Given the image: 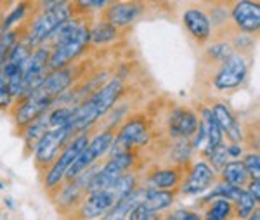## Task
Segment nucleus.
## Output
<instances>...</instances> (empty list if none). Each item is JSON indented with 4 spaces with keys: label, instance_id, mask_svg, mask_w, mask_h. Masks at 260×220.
<instances>
[{
    "label": "nucleus",
    "instance_id": "nucleus-1",
    "mask_svg": "<svg viewBox=\"0 0 260 220\" xmlns=\"http://www.w3.org/2000/svg\"><path fill=\"white\" fill-rule=\"evenodd\" d=\"M71 83V71L70 70H56L49 73L42 80L39 87H35L31 92H28L23 97V103L19 104L18 111L14 115V120L18 127H26L37 118L45 115V111L50 108V104L59 97Z\"/></svg>",
    "mask_w": 260,
    "mask_h": 220
},
{
    "label": "nucleus",
    "instance_id": "nucleus-2",
    "mask_svg": "<svg viewBox=\"0 0 260 220\" xmlns=\"http://www.w3.org/2000/svg\"><path fill=\"white\" fill-rule=\"evenodd\" d=\"M123 92V83L120 78L111 80L110 83H106L101 90L95 92L90 99H87L85 103L80 104L78 108L73 109V115L70 118V127L75 132H82L87 127H90L98 118L104 116L111 109V106L116 103V99Z\"/></svg>",
    "mask_w": 260,
    "mask_h": 220
},
{
    "label": "nucleus",
    "instance_id": "nucleus-3",
    "mask_svg": "<svg viewBox=\"0 0 260 220\" xmlns=\"http://www.w3.org/2000/svg\"><path fill=\"white\" fill-rule=\"evenodd\" d=\"M136 191V177L134 175H121L118 180H115L110 187L104 191L94 193L89 196V200L82 205L80 215L82 218L92 220L101 215H106L111 208H115L120 201L127 198Z\"/></svg>",
    "mask_w": 260,
    "mask_h": 220
},
{
    "label": "nucleus",
    "instance_id": "nucleus-4",
    "mask_svg": "<svg viewBox=\"0 0 260 220\" xmlns=\"http://www.w3.org/2000/svg\"><path fill=\"white\" fill-rule=\"evenodd\" d=\"M70 4L68 2H49L45 4V11L40 14V18L35 21L31 28V33L28 37L26 44L28 47H39L49 39V35L54 32L59 24L70 19Z\"/></svg>",
    "mask_w": 260,
    "mask_h": 220
},
{
    "label": "nucleus",
    "instance_id": "nucleus-5",
    "mask_svg": "<svg viewBox=\"0 0 260 220\" xmlns=\"http://www.w3.org/2000/svg\"><path fill=\"white\" fill-rule=\"evenodd\" d=\"M90 42V29L80 24L73 35H70L66 40L57 44L49 56V68L52 71L62 70L70 61H73Z\"/></svg>",
    "mask_w": 260,
    "mask_h": 220
},
{
    "label": "nucleus",
    "instance_id": "nucleus-6",
    "mask_svg": "<svg viewBox=\"0 0 260 220\" xmlns=\"http://www.w3.org/2000/svg\"><path fill=\"white\" fill-rule=\"evenodd\" d=\"M113 139H115V134L110 132V130L95 135V139H92L85 146V149L77 156V160H75L73 165L70 167V170L66 172V177H68V179H77V175H80L83 170H87L95 160L101 158L104 153H108Z\"/></svg>",
    "mask_w": 260,
    "mask_h": 220
},
{
    "label": "nucleus",
    "instance_id": "nucleus-7",
    "mask_svg": "<svg viewBox=\"0 0 260 220\" xmlns=\"http://www.w3.org/2000/svg\"><path fill=\"white\" fill-rule=\"evenodd\" d=\"M49 56L50 52L47 49H37L30 54V57L23 65V75H21V96H26L35 87H39L42 80L47 77L49 68Z\"/></svg>",
    "mask_w": 260,
    "mask_h": 220
},
{
    "label": "nucleus",
    "instance_id": "nucleus-8",
    "mask_svg": "<svg viewBox=\"0 0 260 220\" xmlns=\"http://www.w3.org/2000/svg\"><path fill=\"white\" fill-rule=\"evenodd\" d=\"M132 163H134V156L130 153L113 156L110 162L104 165L103 170L92 177V180L89 182V185H87V191H89V194L104 191L106 187H110L113 182L118 180L120 177L123 175V172L132 167Z\"/></svg>",
    "mask_w": 260,
    "mask_h": 220
},
{
    "label": "nucleus",
    "instance_id": "nucleus-9",
    "mask_svg": "<svg viewBox=\"0 0 260 220\" xmlns=\"http://www.w3.org/2000/svg\"><path fill=\"white\" fill-rule=\"evenodd\" d=\"M149 139L148 129L142 120H132L128 123L123 125V129L120 130L118 135L113 139L110 149L111 156H120V154H128V151L134 146H142Z\"/></svg>",
    "mask_w": 260,
    "mask_h": 220
},
{
    "label": "nucleus",
    "instance_id": "nucleus-10",
    "mask_svg": "<svg viewBox=\"0 0 260 220\" xmlns=\"http://www.w3.org/2000/svg\"><path fill=\"white\" fill-rule=\"evenodd\" d=\"M71 135H73V130H71L70 123L47 130L35 146V162L39 165H47L49 162H52V158L64 146V142Z\"/></svg>",
    "mask_w": 260,
    "mask_h": 220
},
{
    "label": "nucleus",
    "instance_id": "nucleus-11",
    "mask_svg": "<svg viewBox=\"0 0 260 220\" xmlns=\"http://www.w3.org/2000/svg\"><path fill=\"white\" fill-rule=\"evenodd\" d=\"M89 144V137L87 135H78L73 142L62 151L61 158L52 165V168L49 170V173L45 175V185L47 187H54L62 180V177L66 175V172L70 170V167L73 165V162L77 160V156L85 149V146Z\"/></svg>",
    "mask_w": 260,
    "mask_h": 220
},
{
    "label": "nucleus",
    "instance_id": "nucleus-12",
    "mask_svg": "<svg viewBox=\"0 0 260 220\" xmlns=\"http://www.w3.org/2000/svg\"><path fill=\"white\" fill-rule=\"evenodd\" d=\"M246 73H248V68H246L245 59L238 54H231L229 57L224 59L213 83L219 90H228V88L241 85L246 78Z\"/></svg>",
    "mask_w": 260,
    "mask_h": 220
},
{
    "label": "nucleus",
    "instance_id": "nucleus-13",
    "mask_svg": "<svg viewBox=\"0 0 260 220\" xmlns=\"http://www.w3.org/2000/svg\"><path fill=\"white\" fill-rule=\"evenodd\" d=\"M222 142V130L217 125L215 118L212 115V109H201V123L198 127V139L194 141V147H205L207 151L215 149Z\"/></svg>",
    "mask_w": 260,
    "mask_h": 220
},
{
    "label": "nucleus",
    "instance_id": "nucleus-14",
    "mask_svg": "<svg viewBox=\"0 0 260 220\" xmlns=\"http://www.w3.org/2000/svg\"><path fill=\"white\" fill-rule=\"evenodd\" d=\"M213 179H215V173H213V168L208 163L200 162L192 167V170L187 175L186 184L182 185V193L184 194H201L205 193L208 187L213 184Z\"/></svg>",
    "mask_w": 260,
    "mask_h": 220
},
{
    "label": "nucleus",
    "instance_id": "nucleus-15",
    "mask_svg": "<svg viewBox=\"0 0 260 220\" xmlns=\"http://www.w3.org/2000/svg\"><path fill=\"white\" fill-rule=\"evenodd\" d=\"M233 19L238 28L253 33L260 28V9L257 2H238L233 9Z\"/></svg>",
    "mask_w": 260,
    "mask_h": 220
},
{
    "label": "nucleus",
    "instance_id": "nucleus-16",
    "mask_svg": "<svg viewBox=\"0 0 260 220\" xmlns=\"http://www.w3.org/2000/svg\"><path fill=\"white\" fill-rule=\"evenodd\" d=\"M198 118L187 109H175L170 116V134L174 137H191L198 130Z\"/></svg>",
    "mask_w": 260,
    "mask_h": 220
},
{
    "label": "nucleus",
    "instance_id": "nucleus-17",
    "mask_svg": "<svg viewBox=\"0 0 260 220\" xmlns=\"http://www.w3.org/2000/svg\"><path fill=\"white\" fill-rule=\"evenodd\" d=\"M184 24H186L189 33L198 42H207L210 39V33H212L210 19L205 16L203 11H200V9L186 11L184 12Z\"/></svg>",
    "mask_w": 260,
    "mask_h": 220
},
{
    "label": "nucleus",
    "instance_id": "nucleus-18",
    "mask_svg": "<svg viewBox=\"0 0 260 220\" xmlns=\"http://www.w3.org/2000/svg\"><path fill=\"white\" fill-rule=\"evenodd\" d=\"M212 115L215 118L217 125L220 127L222 132L228 134V137L231 139L233 142H238L241 141V127L240 123L236 121V118L231 113V109L228 108L225 104H215L212 108Z\"/></svg>",
    "mask_w": 260,
    "mask_h": 220
},
{
    "label": "nucleus",
    "instance_id": "nucleus-19",
    "mask_svg": "<svg viewBox=\"0 0 260 220\" xmlns=\"http://www.w3.org/2000/svg\"><path fill=\"white\" fill-rule=\"evenodd\" d=\"M141 12V7L136 4H115L106 11V23H110L111 26H127L137 18V14Z\"/></svg>",
    "mask_w": 260,
    "mask_h": 220
},
{
    "label": "nucleus",
    "instance_id": "nucleus-20",
    "mask_svg": "<svg viewBox=\"0 0 260 220\" xmlns=\"http://www.w3.org/2000/svg\"><path fill=\"white\" fill-rule=\"evenodd\" d=\"M174 203V194L170 191H156V189H146L144 200L141 201L142 208H146L149 213H158L161 210H167Z\"/></svg>",
    "mask_w": 260,
    "mask_h": 220
},
{
    "label": "nucleus",
    "instance_id": "nucleus-21",
    "mask_svg": "<svg viewBox=\"0 0 260 220\" xmlns=\"http://www.w3.org/2000/svg\"><path fill=\"white\" fill-rule=\"evenodd\" d=\"M144 194H146V189H142V191H134L127 200L120 201L115 208H111L108 211V213L104 215V220H127L130 211L144 200Z\"/></svg>",
    "mask_w": 260,
    "mask_h": 220
},
{
    "label": "nucleus",
    "instance_id": "nucleus-22",
    "mask_svg": "<svg viewBox=\"0 0 260 220\" xmlns=\"http://www.w3.org/2000/svg\"><path fill=\"white\" fill-rule=\"evenodd\" d=\"M222 177H224V182L229 185H234V187H243V185L248 182V173H246L245 167H243L241 162H229L222 168Z\"/></svg>",
    "mask_w": 260,
    "mask_h": 220
},
{
    "label": "nucleus",
    "instance_id": "nucleus-23",
    "mask_svg": "<svg viewBox=\"0 0 260 220\" xmlns=\"http://www.w3.org/2000/svg\"><path fill=\"white\" fill-rule=\"evenodd\" d=\"M47 130H49L47 115H42V116L37 118L35 121H31L30 125L24 127V139H26V144L31 147H35Z\"/></svg>",
    "mask_w": 260,
    "mask_h": 220
},
{
    "label": "nucleus",
    "instance_id": "nucleus-24",
    "mask_svg": "<svg viewBox=\"0 0 260 220\" xmlns=\"http://www.w3.org/2000/svg\"><path fill=\"white\" fill-rule=\"evenodd\" d=\"M180 177L175 170H160L151 175V184L158 189H174Z\"/></svg>",
    "mask_w": 260,
    "mask_h": 220
},
{
    "label": "nucleus",
    "instance_id": "nucleus-25",
    "mask_svg": "<svg viewBox=\"0 0 260 220\" xmlns=\"http://www.w3.org/2000/svg\"><path fill=\"white\" fill-rule=\"evenodd\" d=\"M78 26H80V23H78V21H73V23H71V21H64V23L59 24V26L50 33L49 39L45 42H50V44L56 47L57 44H61L62 40H66L70 35H73V33L78 29ZM45 42H44V44H45Z\"/></svg>",
    "mask_w": 260,
    "mask_h": 220
},
{
    "label": "nucleus",
    "instance_id": "nucleus-26",
    "mask_svg": "<svg viewBox=\"0 0 260 220\" xmlns=\"http://www.w3.org/2000/svg\"><path fill=\"white\" fill-rule=\"evenodd\" d=\"M113 39H116V28L111 26V24L106 23V21L98 23L94 28L90 29V42L104 44V42H110Z\"/></svg>",
    "mask_w": 260,
    "mask_h": 220
},
{
    "label": "nucleus",
    "instance_id": "nucleus-27",
    "mask_svg": "<svg viewBox=\"0 0 260 220\" xmlns=\"http://www.w3.org/2000/svg\"><path fill=\"white\" fill-rule=\"evenodd\" d=\"M231 211H233V205L228 200H215L212 206L208 208L205 220H228Z\"/></svg>",
    "mask_w": 260,
    "mask_h": 220
},
{
    "label": "nucleus",
    "instance_id": "nucleus-28",
    "mask_svg": "<svg viewBox=\"0 0 260 220\" xmlns=\"http://www.w3.org/2000/svg\"><path fill=\"white\" fill-rule=\"evenodd\" d=\"M255 210H257V201L253 200V196L248 191H241L240 198L236 200V211L240 218H248Z\"/></svg>",
    "mask_w": 260,
    "mask_h": 220
},
{
    "label": "nucleus",
    "instance_id": "nucleus-29",
    "mask_svg": "<svg viewBox=\"0 0 260 220\" xmlns=\"http://www.w3.org/2000/svg\"><path fill=\"white\" fill-rule=\"evenodd\" d=\"M243 189L240 187H234V185L229 184H220L215 187V191H212V194H208L207 200H212V198H219V200H228V201H236L240 198Z\"/></svg>",
    "mask_w": 260,
    "mask_h": 220
},
{
    "label": "nucleus",
    "instance_id": "nucleus-30",
    "mask_svg": "<svg viewBox=\"0 0 260 220\" xmlns=\"http://www.w3.org/2000/svg\"><path fill=\"white\" fill-rule=\"evenodd\" d=\"M75 108H57L54 109L50 115H47V121L50 129H57V127H62L70 121L71 115H73Z\"/></svg>",
    "mask_w": 260,
    "mask_h": 220
},
{
    "label": "nucleus",
    "instance_id": "nucleus-31",
    "mask_svg": "<svg viewBox=\"0 0 260 220\" xmlns=\"http://www.w3.org/2000/svg\"><path fill=\"white\" fill-rule=\"evenodd\" d=\"M208 158H210V163L213 165V168H224L225 165H228V147H224L220 144V146H217L215 149L208 151Z\"/></svg>",
    "mask_w": 260,
    "mask_h": 220
},
{
    "label": "nucleus",
    "instance_id": "nucleus-32",
    "mask_svg": "<svg viewBox=\"0 0 260 220\" xmlns=\"http://www.w3.org/2000/svg\"><path fill=\"white\" fill-rule=\"evenodd\" d=\"M241 163H243V167H245V170L248 175H251L253 179H258L260 177V156H258V153L248 154Z\"/></svg>",
    "mask_w": 260,
    "mask_h": 220
},
{
    "label": "nucleus",
    "instance_id": "nucleus-33",
    "mask_svg": "<svg viewBox=\"0 0 260 220\" xmlns=\"http://www.w3.org/2000/svg\"><path fill=\"white\" fill-rule=\"evenodd\" d=\"M24 12H26V4H19V6L16 7V9L12 11L6 19H4V23H2V33L11 32L12 24L18 23V21L24 16Z\"/></svg>",
    "mask_w": 260,
    "mask_h": 220
},
{
    "label": "nucleus",
    "instance_id": "nucleus-34",
    "mask_svg": "<svg viewBox=\"0 0 260 220\" xmlns=\"http://www.w3.org/2000/svg\"><path fill=\"white\" fill-rule=\"evenodd\" d=\"M11 94H9V88H7V82L4 78V75L0 73V109H6L7 106L11 103Z\"/></svg>",
    "mask_w": 260,
    "mask_h": 220
},
{
    "label": "nucleus",
    "instance_id": "nucleus-35",
    "mask_svg": "<svg viewBox=\"0 0 260 220\" xmlns=\"http://www.w3.org/2000/svg\"><path fill=\"white\" fill-rule=\"evenodd\" d=\"M170 220H201L198 213L194 211H187V210H177L169 217Z\"/></svg>",
    "mask_w": 260,
    "mask_h": 220
},
{
    "label": "nucleus",
    "instance_id": "nucleus-36",
    "mask_svg": "<svg viewBox=\"0 0 260 220\" xmlns=\"http://www.w3.org/2000/svg\"><path fill=\"white\" fill-rule=\"evenodd\" d=\"M210 56L213 57H219V59H225V57H229L231 54H229V47L228 45H224V44H220V45H213V47H210Z\"/></svg>",
    "mask_w": 260,
    "mask_h": 220
},
{
    "label": "nucleus",
    "instance_id": "nucleus-37",
    "mask_svg": "<svg viewBox=\"0 0 260 220\" xmlns=\"http://www.w3.org/2000/svg\"><path fill=\"white\" fill-rule=\"evenodd\" d=\"M248 193L253 196V200L258 203L260 200V180L258 179H253L250 182V187H248Z\"/></svg>",
    "mask_w": 260,
    "mask_h": 220
},
{
    "label": "nucleus",
    "instance_id": "nucleus-38",
    "mask_svg": "<svg viewBox=\"0 0 260 220\" xmlns=\"http://www.w3.org/2000/svg\"><path fill=\"white\" fill-rule=\"evenodd\" d=\"M228 154L229 156H240L241 154V147L236 146V144H233L231 147H228Z\"/></svg>",
    "mask_w": 260,
    "mask_h": 220
},
{
    "label": "nucleus",
    "instance_id": "nucleus-39",
    "mask_svg": "<svg viewBox=\"0 0 260 220\" xmlns=\"http://www.w3.org/2000/svg\"><path fill=\"white\" fill-rule=\"evenodd\" d=\"M258 217H260V213H258V208H257V210H255L253 213H251L250 217H248V220H258Z\"/></svg>",
    "mask_w": 260,
    "mask_h": 220
},
{
    "label": "nucleus",
    "instance_id": "nucleus-40",
    "mask_svg": "<svg viewBox=\"0 0 260 220\" xmlns=\"http://www.w3.org/2000/svg\"><path fill=\"white\" fill-rule=\"evenodd\" d=\"M6 203H7V206H9L11 210L14 208V205H12V200H11V198H7V200H6Z\"/></svg>",
    "mask_w": 260,
    "mask_h": 220
},
{
    "label": "nucleus",
    "instance_id": "nucleus-41",
    "mask_svg": "<svg viewBox=\"0 0 260 220\" xmlns=\"http://www.w3.org/2000/svg\"><path fill=\"white\" fill-rule=\"evenodd\" d=\"M0 189H4V184H2V182H0Z\"/></svg>",
    "mask_w": 260,
    "mask_h": 220
},
{
    "label": "nucleus",
    "instance_id": "nucleus-42",
    "mask_svg": "<svg viewBox=\"0 0 260 220\" xmlns=\"http://www.w3.org/2000/svg\"><path fill=\"white\" fill-rule=\"evenodd\" d=\"M165 220H170V218H169V217H167V218H165Z\"/></svg>",
    "mask_w": 260,
    "mask_h": 220
}]
</instances>
